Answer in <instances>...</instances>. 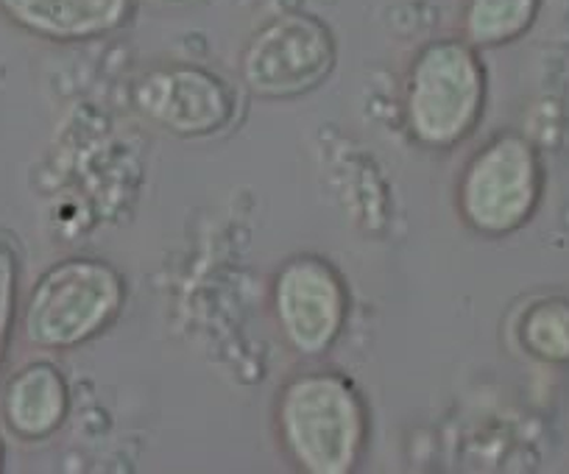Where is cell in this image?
Masks as SVG:
<instances>
[{"mask_svg":"<svg viewBox=\"0 0 569 474\" xmlns=\"http://www.w3.org/2000/svg\"><path fill=\"white\" fill-rule=\"evenodd\" d=\"M3 463H7V452H3V441H0V472H3Z\"/></svg>","mask_w":569,"mask_h":474,"instance_id":"obj_13","label":"cell"},{"mask_svg":"<svg viewBox=\"0 0 569 474\" xmlns=\"http://www.w3.org/2000/svg\"><path fill=\"white\" fill-rule=\"evenodd\" d=\"M279 455L302 474H352L369 446L371 416L358 385L336 369L284 380L271 413Z\"/></svg>","mask_w":569,"mask_h":474,"instance_id":"obj_1","label":"cell"},{"mask_svg":"<svg viewBox=\"0 0 569 474\" xmlns=\"http://www.w3.org/2000/svg\"><path fill=\"white\" fill-rule=\"evenodd\" d=\"M336 34L316 14H277L240 51V79L262 101H291L319 90L336 70Z\"/></svg>","mask_w":569,"mask_h":474,"instance_id":"obj_5","label":"cell"},{"mask_svg":"<svg viewBox=\"0 0 569 474\" xmlns=\"http://www.w3.org/2000/svg\"><path fill=\"white\" fill-rule=\"evenodd\" d=\"M131 109L173 138H210L234 121L238 95L216 70L193 62H162L142 70L129 90Z\"/></svg>","mask_w":569,"mask_h":474,"instance_id":"obj_7","label":"cell"},{"mask_svg":"<svg viewBox=\"0 0 569 474\" xmlns=\"http://www.w3.org/2000/svg\"><path fill=\"white\" fill-rule=\"evenodd\" d=\"M20 302H23V260L7 234H0V377L18 337Z\"/></svg>","mask_w":569,"mask_h":474,"instance_id":"obj_12","label":"cell"},{"mask_svg":"<svg viewBox=\"0 0 569 474\" xmlns=\"http://www.w3.org/2000/svg\"><path fill=\"white\" fill-rule=\"evenodd\" d=\"M539 154L519 132L486 140L461 168L456 206L461 221L483 238L517 232L533 218L541 199Z\"/></svg>","mask_w":569,"mask_h":474,"instance_id":"obj_4","label":"cell"},{"mask_svg":"<svg viewBox=\"0 0 569 474\" xmlns=\"http://www.w3.org/2000/svg\"><path fill=\"white\" fill-rule=\"evenodd\" d=\"M70 385L51 361H29L0 380V427L20 444H42L64 427Z\"/></svg>","mask_w":569,"mask_h":474,"instance_id":"obj_8","label":"cell"},{"mask_svg":"<svg viewBox=\"0 0 569 474\" xmlns=\"http://www.w3.org/2000/svg\"><path fill=\"white\" fill-rule=\"evenodd\" d=\"M126 299L129 285L107 260L84 254L57 260L20 302L18 335L37 352H73L118 321Z\"/></svg>","mask_w":569,"mask_h":474,"instance_id":"obj_2","label":"cell"},{"mask_svg":"<svg viewBox=\"0 0 569 474\" xmlns=\"http://www.w3.org/2000/svg\"><path fill=\"white\" fill-rule=\"evenodd\" d=\"M154 3H190V0H154Z\"/></svg>","mask_w":569,"mask_h":474,"instance_id":"obj_14","label":"cell"},{"mask_svg":"<svg viewBox=\"0 0 569 474\" xmlns=\"http://www.w3.org/2000/svg\"><path fill=\"white\" fill-rule=\"evenodd\" d=\"M519 346L545 363H569V296H547L522 310Z\"/></svg>","mask_w":569,"mask_h":474,"instance_id":"obj_11","label":"cell"},{"mask_svg":"<svg viewBox=\"0 0 569 474\" xmlns=\"http://www.w3.org/2000/svg\"><path fill=\"white\" fill-rule=\"evenodd\" d=\"M268 304L284 349L308 361L336 346L352 313L347 280L330 260L316 254H299L279 265Z\"/></svg>","mask_w":569,"mask_h":474,"instance_id":"obj_6","label":"cell"},{"mask_svg":"<svg viewBox=\"0 0 569 474\" xmlns=\"http://www.w3.org/2000/svg\"><path fill=\"white\" fill-rule=\"evenodd\" d=\"M131 14L134 0H0V18L9 26L59 46L103 40Z\"/></svg>","mask_w":569,"mask_h":474,"instance_id":"obj_9","label":"cell"},{"mask_svg":"<svg viewBox=\"0 0 569 474\" xmlns=\"http://www.w3.org/2000/svg\"><path fill=\"white\" fill-rule=\"evenodd\" d=\"M486 95L489 75L478 48L463 37L430 40L405 73V127L421 149L452 151L478 129Z\"/></svg>","mask_w":569,"mask_h":474,"instance_id":"obj_3","label":"cell"},{"mask_svg":"<svg viewBox=\"0 0 569 474\" xmlns=\"http://www.w3.org/2000/svg\"><path fill=\"white\" fill-rule=\"evenodd\" d=\"M539 0H467L463 40L475 48H497L519 40L533 26Z\"/></svg>","mask_w":569,"mask_h":474,"instance_id":"obj_10","label":"cell"}]
</instances>
